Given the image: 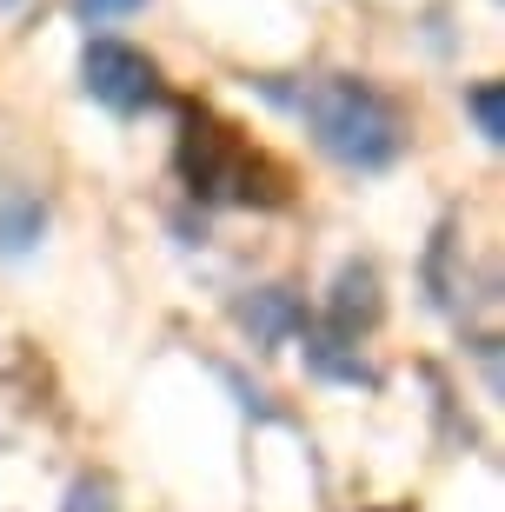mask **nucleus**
Instances as JSON below:
<instances>
[{
	"label": "nucleus",
	"instance_id": "obj_1",
	"mask_svg": "<svg viewBox=\"0 0 505 512\" xmlns=\"http://www.w3.org/2000/svg\"><path fill=\"white\" fill-rule=\"evenodd\" d=\"M300 120L313 133V147L326 160H339V167H353V173H386L406 153L399 107L359 74H319L300 94Z\"/></svg>",
	"mask_w": 505,
	"mask_h": 512
},
{
	"label": "nucleus",
	"instance_id": "obj_2",
	"mask_svg": "<svg viewBox=\"0 0 505 512\" xmlns=\"http://www.w3.org/2000/svg\"><path fill=\"white\" fill-rule=\"evenodd\" d=\"M80 87H87L107 114L133 120V114H147L153 100H160V67H153L140 47H127V40H87V54H80Z\"/></svg>",
	"mask_w": 505,
	"mask_h": 512
},
{
	"label": "nucleus",
	"instance_id": "obj_3",
	"mask_svg": "<svg viewBox=\"0 0 505 512\" xmlns=\"http://www.w3.org/2000/svg\"><path fill=\"white\" fill-rule=\"evenodd\" d=\"M180 167H187L193 193H206V200H253V160H246V147L226 127H213V120H193L187 127Z\"/></svg>",
	"mask_w": 505,
	"mask_h": 512
},
{
	"label": "nucleus",
	"instance_id": "obj_4",
	"mask_svg": "<svg viewBox=\"0 0 505 512\" xmlns=\"http://www.w3.org/2000/svg\"><path fill=\"white\" fill-rule=\"evenodd\" d=\"M379 313H386V300H379V273L366 260H346L333 280V306H326V333H339V340H359V333H373Z\"/></svg>",
	"mask_w": 505,
	"mask_h": 512
},
{
	"label": "nucleus",
	"instance_id": "obj_5",
	"mask_svg": "<svg viewBox=\"0 0 505 512\" xmlns=\"http://www.w3.org/2000/svg\"><path fill=\"white\" fill-rule=\"evenodd\" d=\"M240 326L260 346H286L293 333H306L313 320H306V300L293 293V286H253V293L240 300Z\"/></svg>",
	"mask_w": 505,
	"mask_h": 512
},
{
	"label": "nucleus",
	"instance_id": "obj_6",
	"mask_svg": "<svg viewBox=\"0 0 505 512\" xmlns=\"http://www.w3.org/2000/svg\"><path fill=\"white\" fill-rule=\"evenodd\" d=\"M47 240V200L20 180H0V260H20Z\"/></svg>",
	"mask_w": 505,
	"mask_h": 512
},
{
	"label": "nucleus",
	"instance_id": "obj_7",
	"mask_svg": "<svg viewBox=\"0 0 505 512\" xmlns=\"http://www.w3.org/2000/svg\"><path fill=\"white\" fill-rule=\"evenodd\" d=\"M306 366L319 380H346V386H373L366 360H359V340H339V333H306Z\"/></svg>",
	"mask_w": 505,
	"mask_h": 512
},
{
	"label": "nucleus",
	"instance_id": "obj_8",
	"mask_svg": "<svg viewBox=\"0 0 505 512\" xmlns=\"http://www.w3.org/2000/svg\"><path fill=\"white\" fill-rule=\"evenodd\" d=\"M466 114H472V127H479V140L499 147V140H505V87H499V80L466 87Z\"/></svg>",
	"mask_w": 505,
	"mask_h": 512
},
{
	"label": "nucleus",
	"instance_id": "obj_9",
	"mask_svg": "<svg viewBox=\"0 0 505 512\" xmlns=\"http://www.w3.org/2000/svg\"><path fill=\"white\" fill-rule=\"evenodd\" d=\"M147 0H74V14L87 20V27H113V20H127V14H140Z\"/></svg>",
	"mask_w": 505,
	"mask_h": 512
},
{
	"label": "nucleus",
	"instance_id": "obj_10",
	"mask_svg": "<svg viewBox=\"0 0 505 512\" xmlns=\"http://www.w3.org/2000/svg\"><path fill=\"white\" fill-rule=\"evenodd\" d=\"M67 512H113V486H107V479H74Z\"/></svg>",
	"mask_w": 505,
	"mask_h": 512
},
{
	"label": "nucleus",
	"instance_id": "obj_11",
	"mask_svg": "<svg viewBox=\"0 0 505 512\" xmlns=\"http://www.w3.org/2000/svg\"><path fill=\"white\" fill-rule=\"evenodd\" d=\"M7 7H20V0H0V14H7Z\"/></svg>",
	"mask_w": 505,
	"mask_h": 512
}]
</instances>
